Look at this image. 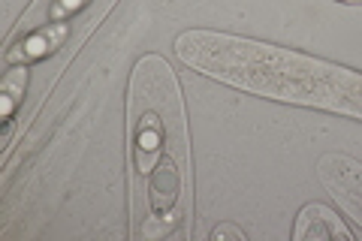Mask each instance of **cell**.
<instances>
[{"instance_id":"5","label":"cell","mask_w":362,"mask_h":241,"mask_svg":"<svg viewBox=\"0 0 362 241\" xmlns=\"http://www.w3.org/2000/svg\"><path fill=\"white\" fill-rule=\"evenodd\" d=\"M78 4H82V0H37V6H33L25 16V21H21V37H30L37 28L54 25V21L64 18L66 13H73Z\"/></svg>"},{"instance_id":"8","label":"cell","mask_w":362,"mask_h":241,"mask_svg":"<svg viewBox=\"0 0 362 241\" xmlns=\"http://www.w3.org/2000/svg\"><path fill=\"white\" fill-rule=\"evenodd\" d=\"M341 4H362V0H341Z\"/></svg>"},{"instance_id":"3","label":"cell","mask_w":362,"mask_h":241,"mask_svg":"<svg viewBox=\"0 0 362 241\" xmlns=\"http://www.w3.org/2000/svg\"><path fill=\"white\" fill-rule=\"evenodd\" d=\"M181 160L175 157H166L157 163V169L148 175V208L154 214H166L173 205L178 202V193H181V169H178Z\"/></svg>"},{"instance_id":"1","label":"cell","mask_w":362,"mask_h":241,"mask_svg":"<svg viewBox=\"0 0 362 241\" xmlns=\"http://www.w3.org/2000/svg\"><path fill=\"white\" fill-rule=\"evenodd\" d=\"M130 139L136 196L142 181L166 157H185V112L173 70L160 57L139 61L130 82Z\"/></svg>"},{"instance_id":"7","label":"cell","mask_w":362,"mask_h":241,"mask_svg":"<svg viewBox=\"0 0 362 241\" xmlns=\"http://www.w3.org/2000/svg\"><path fill=\"white\" fill-rule=\"evenodd\" d=\"M211 238L218 241V238H245V235H242V229H235V226H218L211 233Z\"/></svg>"},{"instance_id":"6","label":"cell","mask_w":362,"mask_h":241,"mask_svg":"<svg viewBox=\"0 0 362 241\" xmlns=\"http://www.w3.org/2000/svg\"><path fill=\"white\" fill-rule=\"evenodd\" d=\"M25 85H28V70H25V66H21V70H13L4 78V100H6L4 114H6V118H9V112H13V106H16V100L25 94Z\"/></svg>"},{"instance_id":"4","label":"cell","mask_w":362,"mask_h":241,"mask_svg":"<svg viewBox=\"0 0 362 241\" xmlns=\"http://www.w3.org/2000/svg\"><path fill=\"white\" fill-rule=\"evenodd\" d=\"M293 235H296L299 241H305V238H341V241H350L354 238L347 233V226L338 221L329 208H323V205H308V208H302L296 233Z\"/></svg>"},{"instance_id":"2","label":"cell","mask_w":362,"mask_h":241,"mask_svg":"<svg viewBox=\"0 0 362 241\" xmlns=\"http://www.w3.org/2000/svg\"><path fill=\"white\" fill-rule=\"evenodd\" d=\"M320 178L332 190V196L362 223V166L347 157H323Z\"/></svg>"}]
</instances>
